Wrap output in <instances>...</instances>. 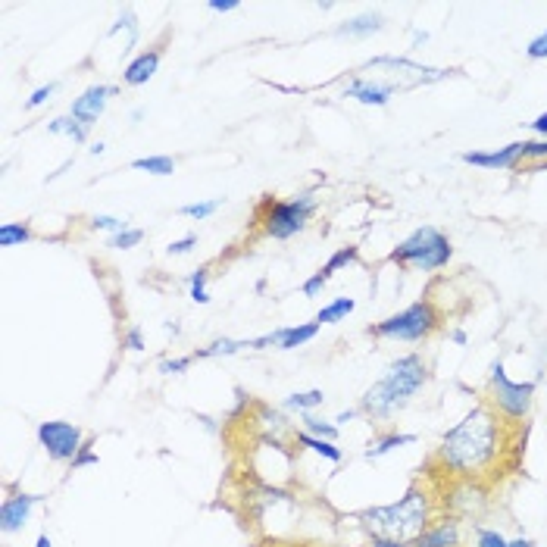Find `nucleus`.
Instances as JSON below:
<instances>
[{"label": "nucleus", "instance_id": "f257e3e1", "mask_svg": "<svg viewBox=\"0 0 547 547\" xmlns=\"http://www.w3.org/2000/svg\"><path fill=\"white\" fill-rule=\"evenodd\" d=\"M516 426L519 422L504 419L491 404H479L441 438L435 460L444 472H454L466 482L491 479L497 469L507 466V454L516 447Z\"/></svg>", "mask_w": 547, "mask_h": 547}, {"label": "nucleus", "instance_id": "f03ea898", "mask_svg": "<svg viewBox=\"0 0 547 547\" xmlns=\"http://www.w3.org/2000/svg\"><path fill=\"white\" fill-rule=\"evenodd\" d=\"M426 382H429L426 360H422L419 354L397 357L385 369V376L363 394L360 413L369 416V419H376V422H388L394 413H401L410 404V397Z\"/></svg>", "mask_w": 547, "mask_h": 547}, {"label": "nucleus", "instance_id": "7ed1b4c3", "mask_svg": "<svg viewBox=\"0 0 547 547\" xmlns=\"http://www.w3.org/2000/svg\"><path fill=\"white\" fill-rule=\"evenodd\" d=\"M357 519L366 526V532L376 538L416 544V538L432 526V497L422 485H413L397 504L363 510Z\"/></svg>", "mask_w": 547, "mask_h": 547}, {"label": "nucleus", "instance_id": "20e7f679", "mask_svg": "<svg viewBox=\"0 0 547 547\" xmlns=\"http://www.w3.org/2000/svg\"><path fill=\"white\" fill-rule=\"evenodd\" d=\"M454 257L451 238L444 232H438L435 226H422L413 235H407L401 244L391 251V263L404 266V269H416V272H435L441 266H447Z\"/></svg>", "mask_w": 547, "mask_h": 547}, {"label": "nucleus", "instance_id": "39448f33", "mask_svg": "<svg viewBox=\"0 0 547 547\" xmlns=\"http://www.w3.org/2000/svg\"><path fill=\"white\" fill-rule=\"evenodd\" d=\"M313 210H316V197L310 191L297 194L294 201H272V197H266V201L260 204L263 232L276 241H288L307 229Z\"/></svg>", "mask_w": 547, "mask_h": 547}, {"label": "nucleus", "instance_id": "423d86ee", "mask_svg": "<svg viewBox=\"0 0 547 547\" xmlns=\"http://www.w3.org/2000/svg\"><path fill=\"white\" fill-rule=\"evenodd\" d=\"M488 401L504 419L522 422L535 401V382H513L504 369V360H494L488 376Z\"/></svg>", "mask_w": 547, "mask_h": 547}, {"label": "nucleus", "instance_id": "0eeeda50", "mask_svg": "<svg viewBox=\"0 0 547 547\" xmlns=\"http://www.w3.org/2000/svg\"><path fill=\"white\" fill-rule=\"evenodd\" d=\"M438 310L432 307V301H416L410 307H404L401 313H394L376 326L369 329V335L376 338H394V341H422L429 338L438 329Z\"/></svg>", "mask_w": 547, "mask_h": 547}, {"label": "nucleus", "instance_id": "6e6552de", "mask_svg": "<svg viewBox=\"0 0 547 547\" xmlns=\"http://www.w3.org/2000/svg\"><path fill=\"white\" fill-rule=\"evenodd\" d=\"M38 441L54 463H72L82 451V429L63 419H51L38 426Z\"/></svg>", "mask_w": 547, "mask_h": 547}, {"label": "nucleus", "instance_id": "1a4fd4ad", "mask_svg": "<svg viewBox=\"0 0 547 547\" xmlns=\"http://www.w3.org/2000/svg\"><path fill=\"white\" fill-rule=\"evenodd\" d=\"M116 94V88L113 85H91V88H85L76 101H72V110H69V116L72 119H79L82 126H94L97 119L104 116V110H107V104H110V97Z\"/></svg>", "mask_w": 547, "mask_h": 547}, {"label": "nucleus", "instance_id": "9d476101", "mask_svg": "<svg viewBox=\"0 0 547 547\" xmlns=\"http://www.w3.org/2000/svg\"><path fill=\"white\" fill-rule=\"evenodd\" d=\"M522 154H526V141H513L507 147H497V151H466L463 163L479 169H519Z\"/></svg>", "mask_w": 547, "mask_h": 547}, {"label": "nucleus", "instance_id": "9b49d317", "mask_svg": "<svg viewBox=\"0 0 547 547\" xmlns=\"http://www.w3.org/2000/svg\"><path fill=\"white\" fill-rule=\"evenodd\" d=\"M38 501H41V494H13V497H7V501L0 504V529H4L7 535L19 532L29 522L32 507Z\"/></svg>", "mask_w": 547, "mask_h": 547}, {"label": "nucleus", "instance_id": "f8f14e48", "mask_svg": "<svg viewBox=\"0 0 547 547\" xmlns=\"http://www.w3.org/2000/svg\"><path fill=\"white\" fill-rule=\"evenodd\" d=\"M160 57H163L160 47H151V51L138 54V57L126 66V72H122V82H126L129 88H141V85H147V82H151V79L157 76V69H160Z\"/></svg>", "mask_w": 547, "mask_h": 547}, {"label": "nucleus", "instance_id": "ddd939ff", "mask_svg": "<svg viewBox=\"0 0 547 547\" xmlns=\"http://www.w3.org/2000/svg\"><path fill=\"white\" fill-rule=\"evenodd\" d=\"M394 88L388 82H372V79H354L344 88V97H354V101L366 104V107H385L391 101Z\"/></svg>", "mask_w": 547, "mask_h": 547}, {"label": "nucleus", "instance_id": "4468645a", "mask_svg": "<svg viewBox=\"0 0 547 547\" xmlns=\"http://www.w3.org/2000/svg\"><path fill=\"white\" fill-rule=\"evenodd\" d=\"M460 544V526L454 519H441L416 538V547H457Z\"/></svg>", "mask_w": 547, "mask_h": 547}, {"label": "nucleus", "instance_id": "2eb2a0df", "mask_svg": "<svg viewBox=\"0 0 547 547\" xmlns=\"http://www.w3.org/2000/svg\"><path fill=\"white\" fill-rule=\"evenodd\" d=\"M319 329H322V326L313 319V322H301V326L276 329V332H272V338H276V347H279V351H294V347H304L307 341H313Z\"/></svg>", "mask_w": 547, "mask_h": 547}, {"label": "nucleus", "instance_id": "dca6fc26", "mask_svg": "<svg viewBox=\"0 0 547 547\" xmlns=\"http://www.w3.org/2000/svg\"><path fill=\"white\" fill-rule=\"evenodd\" d=\"M419 438L413 435V432H391V435H382V438H376L369 444V451H366V460H379V457H385V454H391L394 447H410V444H416Z\"/></svg>", "mask_w": 547, "mask_h": 547}, {"label": "nucleus", "instance_id": "f3484780", "mask_svg": "<svg viewBox=\"0 0 547 547\" xmlns=\"http://www.w3.org/2000/svg\"><path fill=\"white\" fill-rule=\"evenodd\" d=\"M357 310V301L354 297H335L332 304H326L319 313H316V322L319 326H335V322H341V319H347Z\"/></svg>", "mask_w": 547, "mask_h": 547}, {"label": "nucleus", "instance_id": "a211bd4d", "mask_svg": "<svg viewBox=\"0 0 547 547\" xmlns=\"http://www.w3.org/2000/svg\"><path fill=\"white\" fill-rule=\"evenodd\" d=\"M385 26L382 22V16H357V19H351V22H344V26L338 29V35H344V38H366V35H372V32H379Z\"/></svg>", "mask_w": 547, "mask_h": 547}, {"label": "nucleus", "instance_id": "6ab92c4d", "mask_svg": "<svg viewBox=\"0 0 547 547\" xmlns=\"http://www.w3.org/2000/svg\"><path fill=\"white\" fill-rule=\"evenodd\" d=\"M294 438H297V444H301V447H310L313 454L326 457L329 463H341V451H338V447H335V441L316 438V435H310V432H297Z\"/></svg>", "mask_w": 547, "mask_h": 547}, {"label": "nucleus", "instance_id": "aec40b11", "mask_svg": "<svg viewBox=\"0 0 547 547\" xmlns=\"http://www.w3.org/2000/svg\"><path fill=\"white\" fill-rule=\"evenodd\" d=\"M47 132H51V135H66V138H72L76 144H82L88 138V126H82V122L72 119V116H60L54 122H47Z\"/></svg>", "mask_w": 547, "mask_h": 547}, {"label": "nucleus", "instance_id": "412c9836", "mask_svg": "<svg viewBox=\"0 0 547 547\" xmlns=\"http://www.w3.org/2000/svg\"><path fill=\"white\" fill-rule=\"evenodd\" d=\"M132 169H138V172H151V176H172V172H176V160L166 157V154H157V157H138V160H132Z\"/></svg>", "mask_w": 547, "mask_h": 547}, {"label": "nucleus", "instance_id": "4be33fe9", "mask_svg": "<svg viewBox=\"0 0 547 547\" xmlns=\"http://www.w3.org/2000/svg\"><path fill=\"white\" fill-rule=\"evenodd\" d=\"M476 547H535L529 538H513V541H507L501 532L497 529H476Z\"/></svg>", "mask_w": 547, "mask_h": 547}, {"label": "nucleus", "instance_id": "5701e85b", "mask_svg": "<svg viewBox=\"0 0 547 547\" xmlns=\"http://www.w3.org/2000/svg\"><path fill=\"white\" fill-rule=\"evenodd\" d=\"M322 404H326V394L322 391H297V394L285 397V410H297V413H310Z\"/></svg>", "mask_w": 547, "mask_h": 547}, {"label": "nucleus", "instance_id": "b1692460", "mask_svg": "<svg viewBox=\"0 0 547 547\" xmlns=\"http://www.w3.org/2000/svg\"><path fill=\"white\" fill-rule=\"evenodd\" d=\"M26 241H32V229L26 222H4L0 226V247H19Z\"/></svg>", "mask_w": 547, "mask_h": 547}, {"label": "nucleus", "instance_id": "393cba45", "mask_svg": "<svg viewBox=\"0 0 547 547\" xmlns=\"http://www.w3.org/2000/svg\"><path fill=\"white\" fill-rule=\"evenodd\" d=\"M357 257H360L357 247H341V251H335V254L329 257V263L319 269V276L329 282V279L335 276V272H338L341 266H351V263H357Z\"/></svg>", "mask_w": 547, "mask_h": 547}, {"label": "nucleus", "instance_id": "a878e982", "mask_svg": "<svg viewBox=\"0 0 547 547\" xmlns=\"http://www.w3.org/2000/svg\"><path fill=\"white\" fill-rule=\"evenodd\" d=\"M304 432L316 435V438H326V441H335L338 438V426L329 419H319L313 413H304Z\"/></svg>", "mask_w": 547, "mask_h": 547}, {"label": "nucleus", "instance_id": "bb28decb", "mask_svg": "<svg viewBox=\"0 0 547 547\" xmlns=\"http://www.w3.org/2000/svg\"><path fill=\"white\" fill-rule=\"evenodd\" d=\"M222 204H226V197H210V201H194V204H185L179 213L188 216V219H210Z\"/></svg>", "mask_w": 547, "mask_h": 547}, {"label": "nucleus", "instance_id": "cd10ccee", "mask_svg": "<svg viewBox=\"0 0 547 547\" xmlns=\"http://www.w3.org/2000/svg\"><path fill=\"white\" fill-rule=\"evenodd\" d=\"M188 297H191L194 304H210V294H207V266L191 272V279H188Z\"/></svg>", "mask_w": 547, "mask_h": 547}, {"label": "nucleus", "instance_id": "c85d7f7f", "mask_svg": "<svg viewBox=\"0 0 547 547\" xmlns=\"http://www.w3.org/2000/svg\"><path fill=\"white\" fill-rule=\"evenodd\" d=\"M144 241V232L141 229H122L116 235H110V247L113 251H132V247H138Z\"/></svg>", "mask_w": 547, "mask_h": 547}, {"label": "nucleus", "instance_id": "c756f323", "mask_svg": "<svg viewBox=\"0 0 547 547\" xmlns=\"http://www.w3.org/2000/svg\"><path fill=\"white\" fill-rule=\"evenodd\" d=\"M91 229H104V232H122V229H129V222L126 219H119V216H104V213H97L91 216Z\"/></svg>", "mask_w": 547, "mask_h": 547}, {"label": "nucleus", "instance_id": "7c9ffc66", "mask_svg": "<svg viewBox=\"0 0 547 547\" xmlns=\"http://www.w3.org/2000/svg\"><path fill=\"white\" fill-rule=\"evenodd\" d=\"M194 363V357H172V360H160V372L163 376H179V372H185L188 366Z\"/></svg>", "mask_w": 547, "mask_h": 547}, {"label": "nucleus", "instance_id": "2f4dec72", "mask_svg": "<svg viewBox=\"0 0 547 547\" xmlns=\"http://www.w3.org/2000/svg\"><path fill=\"white\" fill-rule=\"evenodd\" d=\"M541 160H547V138L544 141H526L522 163H541Z\"/></svg>", "mask_w": 547, "mask_h": 547}, {"label": "nucleus", "instance_id": "473e14b6", "mask_svg": "<svg viewBox=\"0 0 547 547\" xmlns=\"http://www.w3.org/2000/svg\"><path fill=\"white\" fill-rule=\"evenodd\" d=\"M54 91H57V82H51V85H44V88H38L29 101H26V110H38L41 104H47L54 97Z\"/></svg>", "mask_w": 547, "mask_h": 547}, {"label": "nucleus", "instance_id": "72a5a7b5", "mask_svg": "<svg viewBox=\"0 0 547 547\" xmlns=\"http://www.w3.org/2000/svg\"><path fill=\"white\" fill-rule=\"evenodd\" d=\"M191 247H197V235H185V238H179V241H172L169 247H166V254L169 257H182V254H188Z\"/></svg>", "mask_w": 547, "mask_h": 547}, {"label": "nucleus", "instance_id": "f704fd0d", "mask_svg": "<svg viewBox=\"0 0 547 547\" xmlns=\"http://www.w3.org/2000/svg\"><path fill=\"white\" fill-rule=\"evenodd\" d=\"M526 54H529V60H547V29L538 38H532V44L526 47Z\"/></svg>", "mask_w": 547, "mask_h": 547}, {"label": "nucleus", "instance_id": "c9c22d12", "mask_svg": "<svg viewBox=\"0 0 547 547\" xmlns=\"http://www.w3.org/2000/svg\"><path fill=\"white\" fill-rule=\"evenodd\" d=\"M122 347H129V351H144V335L138 326H132L126 335H122Z\"/></svg>", "mask_w": 547, "mask_h": 547}, {"label": "nucleus", "instance_id": "e433bc0d", "mask_svg": "<svg viewBox=\"0 0 547 547\" xmlns=\"http://www.w3.org/2000/svg\"><path fill=\"white\" fill-rule=\"evenodd\" d=\"M326 285H329V282L322 279L319 272H313V276L304 282V288H301V291H304V297H319V294H322V288H326Z\"/></svg>", "mask_w": 547, "mask_h": 547}, {"label": "nucleus", "instance_id": "4c0bfd02", "mask_svg": "<svg viewBox=\"0 0 547 547\" xmlns=\"http://www.w3.org/2000/svg\"><path fill=\"white\" fill-rule=\"evenodd\" d=\"M94 463H97V454H94V451H88V444H85L82 451H79V457L72 460L69 466H72V469H82V466H94Z\"/></svg>", "mask_w": 547, "mask_h": 547}, {"label": "nucleus", "instance_id": "58836bf2", "mask_svg": "<svg viewBox=\"0 0 547 547\" xmlns=\"http://www.w3.org/2000/svg\"><path fill=\"white\" fill-rule=\"evenodd\" d=\"M207 7L213 13H232V10H238V0H210Z\"/></svg>", "mask_w": 547, "mask_h": 547}, {"label": "nucleus", "instance_id": "ea45409f", "mask_svg": "<svg viewBox=\"0 0 547 547\" xmlns=\"http://www.w3.org/2000/svg\"><path fill=\"white\" fill-rule=\"evenodd\" d=\"M369 547H416V544H410V541H391V538H376V535H372L369 538Z\"/></svg>", "mask_w": 547, "mask_h": 547}, {"label": "nucleus", "instance_id": "a19ab883", "mask_svg": "<svg viewBox=\"0 0 547 547\" xmlns=\"http://www.w3.org/2000/svg\"><path fill=\"white\" fill-rule=\"evenodd\" d=\"M532 129H535L538 135H544V138H547V113H541V116L532 122Z\"/></svg>", "mask_w": 547, "mask_h": 547}, {"label": "nucleus", "instance_id": "79ce46f5", "mask_svg": "<svg viewBox=\"0 0 547 547\" xmlns=\"http://www.w3.org/2000/svg\"><path fill=\"white\" fill-rule=\"evenodd\" d=\"M35 547H54V541H51V535H38V541H35Z\"/></svg>", "mask_w": 547, "mask_h": 547}, {"label": "nucleus", "instance_id": "37998d69", "mask_svg": "<svg viewBox=\"0 0 547 547\" xmlns=\"http://www.w3.org/2000/svg\"><path fill=\"white\" fill-rule=\"evenodd\" d=\"M451 338H454L457 344H466V332H463V329H457V332H454Z\"/></svg>", "mask_w": 547, "mask_h": 547}]
</instances>
